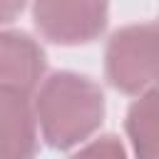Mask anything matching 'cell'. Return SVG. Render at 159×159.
Listing matches in <instances>:
<instances>
[{
  "label": "cell",
  "instance_id": "cell-1",
  "mask_svg": "<svg viewBox=\"0 0 159 159\" xmlns=\"http://www.w3.org/2000/svg\"><path fill=\"white\" fill-rule=\"evenodd\" d=\"M35 119L52 149H72L89 139L104 119L102 87L77 72H52L35 92Z\"/></svg>",
  "mask_w": 159,
  "mask_h": 159
},
{
  "label": "cell",
  "instance_id": "cell-2",
  "mask_svg": "<svg viewBox=\"0 0 159 159\" xmlns=\"http://www.w3.org/2000/svg\"><path fill=\"white\" fill-rule=\"evenodd\" d=\"M104 77L122 94H144L159 87V22L119 27L104 50Z\"/></svg>",
  "mask_w": 159,
  "mask_h": 159
},
{
  "label": "cell",
  "instance_id": "cell-3",
  "mask_svg": "<svg viewBox=\"0 0 159 159\" xmlns=\"http://www.w3.org/2000/svg\"><path fill=\"white\" fill-rule=\"evenodd\" d=\"M109 0H32L37 32L55 45H84L107 27Z\"/></svg>",
  "mask_w": 159,
  "mask_h": 159
},
{
  "label": "cell",
  "instance_id": "cell-4",
  "mask_svg": "<svg viewBox=\"0 0 159 159\" xmlns=\"http://www.w3.org/2000/svg\"><path fill=\"white\" fill-rule=\"evenodd\" d=\"M45 75V50L27 32H0V89L32 94Z\"/></svg>",
  "mask_w": 159,
  "mask_h": 159
},
{
  "label": "cell",
  "instance_id": "cell-5",
  "mask_svg": "<svg viewBox=\"0 0 159 159\" xmlns=\"http://www.w3.org/2000/svg\"><path fill=\"white\" fill-rule=\"evenodd\" d=\"M37 119L27 94L0 89V159H35Z\"/></svg>",
  "mask_w": 159,
  "mask_h": 159
},
{
  "label": "cell",
  "instance_id": "cell-6",
  "mask_svg": "<svg viewBox=\"0 0 159 159\" xmlns=\"http://www.w3.org/2000/svg\"><path fill=\"white\" fill-rule=\"evenodd\" d=\"M124 129L137 159H159V87L132 102Z\"/></svg>",
  "mask_w": 159,
  "mask_h": 159
},
{
  "label": "cell",
  "instance_id": "cell-7",
  "mask_svg": "<svg viewBox=\"0 0 159 159\" xmlns=\"http://www.w3.org/2000/svg\"><path fill=\"white\" fill-rule=\"evenodd\" d=\"M72 159H127V149L114 134H104L84 144Z\"/></svg>",
  "mask_w": 159,
  "mask_h": 159
},
{
  "label": "cell",
  "instance_id": "cell-8",
  "mask_svg": "<svg viewBox=\"0 0 159 159\" xmlns=\"http://www.w3.org/2000/svg\"><path fill=\"white\" fill-rule=\"evenodd\" d=\"M27 0H0V25L12 22L22 10H25Z\"/></svg>",
  "mask_w": 159,
  "mask_h": 159
}]
</instances>
